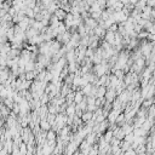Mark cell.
I'll return each mask as SVG.
<instances>
[{
  "label": "cell",
  "mask_w": 155,
  "mask_h": 155,
  "mask_svg": "<svg viewBox=\"0 0 155 155\" xmlns=\"http://www.w3.org/2000/svg\"><path fill=\"white\" fill-rule=\"evenodd\" d=\"M85 98L84 97V93L81 92V91H78L76 93H74V103H76V104H79L81 101H83Z\"/></svg>",
  "instance_id": "obj_4"
},
{
  "label": "cell",
  "mask_w": 155,
  "mask_h": 155,
  "mask_svg": "<svg viewBox=\"0 0 155 155\" xmlns=\"http://www.w3.org/2000/svg\"><path fill=\"white\" fill-rule=\"evenodd\" d=\"M136 154L137 155H141V154H144L147 153V148H145V145H138L137 148H136Z\"/></svg>",
  "instance_id": "obj_9"
},
{
  "label": "cell",
  "mask_w": 155,
  "mask_h": 155,
  "mask_svg": "<svg viewBox=\"0 0 155 155\" xmlns=\"http://www.w3.org/2000/svg\"><path fill=\"white\" fill-rule=\"evenodd\" d=\"M92 116H93V113L86 110V112L83 113V115H81V120H83L84 122H88V121L92 120Z\"/></svg>",
  "instance_id": "obj_2"
},
{
  "label": "cell",
  "mask_w": 155,
  "mask_h": 155,
  "mask_svg": "<svg viewBox=\"0 0 155 155\" xmlns=\"http://www.w3.org/2000/svg\"><path fill=\"white\" fill-rule=\"evenodd\" d=\"M124 141H125V142H128V143H132V142L135 141V136H133V133L131 132V133L126 135L125 138H124Z\"/></svg>",
  "instance_id": "obj_11"
},
{
  "label": "cell",
  "mask_w": 155,
  "mask_h": 155,
  "mask_svg": "<svg viewBox=\"0 0 155 155\" xmlns=\"http://www.w3.org/2000/svg\"><path fill=\"white\" fill-rule=\"evenodd\" d=\"M121 130L124 131L125 135H128V133H131L133 131V126L130 125V124H124V125L121 126Z\"/></svg>",
  "instance_id": "obj_3"
},
{
  "label": "cell",
  "mask_w": 155,
  "mask_h": 155,
  "mask_svg": "<svg viewBox=\"0 0 155 155\" xmlns=\"http://www.w3.org/2000/svg\"><path fill=\"white\" fill-rule=\"evenodd\" d=\"M148 35H149V33H148V32L143 29L142 32H140V33L137 34V39H138V40H140V39L144 40V39H147V38H148Z\"/></svg>",
  "instance_id": "obj_7"
},
{
  "label": "cell",
  "mask_w": 155,
  "mask_h": 155,
  "mask_svg": "<svg viewBox=\"0 0 155 155\" xmlns=\"http://www.w3.org/2000/svg\"><path fill=\"white\" fill-rule=\"evenodd\" d=\"M113 137H114V136H113V131H110V130H108V131L103 135L104 141L107 142V143H110V141H112V138H113Z\"/></svg>",
  "instance_id": "obj_6"
},
{
  "label": "cell",
  "mask_w": 155,
  "mask_h": 155,
  "mask_svg": "<svg viewBox=\"0 0 155 155\" xmlns=\"http://www.w3.org/2000/svg\"><path fill=\"white\" fill-rule=\"evenodd\" d=\"M148 118L155 119V103L151 105V107L148 108Z\"/></svg>",
  "instance_id": "obj_8"
},
{
  "label": "cell",
  "mask_w": 155,
  "mask_h": 155,
  "mask_svg": "<svg viewBox=\"0 0 155 155\" xmlns=\"http://www.w3.org/2000/svg\"><path fill=\"white\" fill-rule=\"evenodd\" d=\"M40 128H41V131L47 132V131H50V130H51V124L46 119H41V120H40Z\"/></svg>",
  "instance_id": "obj_1"
},
{
  "label": "cell",
  "mask_w": 155,
  "mask_h": 155,
  "mask_svg": "<svg viewBox=\"0 0 155 155\" xmlns=\"http://www.w3.org/2000/svg\"><path fill=\"white\" fill-rule=\"evenodd\" d=\"M66 13L63 12V10H61V9H57V11H56V17L58 18V20H63V18H66Z\"/></svg>",
  "instance_id": "obj_10"
},
{
  "label": "cell",
  "mask_w": 155,
  "mask_h": 155,
  "mask_svg": "<svg viewBox=\"0 0 155 155\" xmlns=\"http://www.w3.org/2000/svg\"><path fill=\"white\" fill-rule=\"evenodd\" d=\"M113 73H114V75H115L119 80H122V79H124V76H125V73H124V70H122V69H113Z\"/></svg>",
  "instance_id": "obj_5"
}]
</instances>
